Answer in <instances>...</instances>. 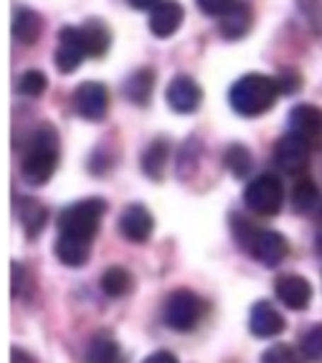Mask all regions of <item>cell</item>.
<instances>
[{
  "instance_id": "6da1fadb",
  "label": "cell",
  "mask_w": 322,
  "mask_h": 363,
  "mask_svg": "<svg viewBox=\"0 0 322 363\" xmlns=\"http://www.w3.org/2000/svg\"><path fill=\"white\" fill-rule=\"evenodd\" d=\"M231 231L238 247L243 252H249L251 259L269 267V269L280 267L287 259V255H289V242H287L280 231L256 229L249 218H243L241 213H234L231 216Z\"/></svg>"
},
{
  "instance_id": "7a4b0ae2",
  "label": "cell",
  "mask_w": 322,
  "mask_h": 363,
  "mask_svg": "<svg viewBox=\"0 0 322 363\" xmlns=\"http://www.w3.org/2000/svg\"><path fill=\"white\" fill-rule=\"evenodd\" d=\"M59 163V138L51 125H41L30 138V145L21 160V176L28 186H46Z\"/></svg>"
},
{
  "instance_id": "3957f363",
  "label": "cell",
  "mask_w": 322,
  "mask_h": 363,
  "mask_svg": "<svg viewBox=\"0 0 322 363\" xmlns=\"http://www.w3.org/2000/svg\"><path fill=\"white\" fill-rule=\"evenodd\" d=\"M280 82L267 74H246L231 86L229 102L241 117H259L274 107L280 94Z\"/></svg>"
},
{
  "instance_id": "277c9868",
  "label": "cell",
  "mask_w": 322,
  "mask_h": 363,
  "mask_svg": "<svg viewBox=\"0 0 322 363\" xmlns=\"http://www.w3.org/2000/svg\"><path fill=\"white\" fill-rule=\"evenodd\" d=\"M104 213H107V201L104 199H81L56 216V229L64 236H74V239L91 244Z\"/></svg>"
},
{
  "instance_id": "5b68a950",
  "label": "cell",
  "mask_w": 322,
  "mask_h": 363,
  "mask_svg": "<svg viewBox=\"0 0 322 363\" xmlns=\"http://www.w3.org/2000/svg\"><path fill=\"white\" fill-rule=\"evenodd\" d=\"M206 315V303L193 290H173L163 305V323L176 333H193Z\"/></svg>"
},
{
  "instance_id": "8992f818",
  "label": "cell",
  "mask_w": 322,
  "mask_h": 363,
  "mask_svg": "<svg viewBox=\"0 0 322 363\" xmlns=\"http://www.w3.org/2000/svg\"><path fill=\"white\" fill-rule=\"evenodd\" d=\"M243 203L251 213L256 216H274L280 213L282 203H284V188L282 181L274 173H262L246 186L243 191Z\"/></svg>"
},
{
  "instance_id": "52a82bcc",
  "label": "cell",
  "mask_w": 322,
  "mask_h": 363,
  "mask_svg": "<svg viewBox=\"0 0 322 363\" xmlns=\"http://www.w3.org/2000/svg\"><path fill=\"white\" fill-rule=\"evenodd\" d=\"M74 109L86 122H102L110 112V91L102 82H84L74 91Z\"/></svg>"
},
{
  "instance_id": "ba28073f",
  "label": "cell",
  "mask_w": 322,
  "mask_h": 363,
  "mask_svg": "<svg viewBox=\"0 0 322 363\" xmlns=\"http://www.w3.org/2000/svg\"><path fill=\"white\" fill-rule=\"evenodd\" d=\"M310 152H312V145H307L302 138H297L294 133H289V135H284L277 145H274L272 160L282 173L297 176V173H302V170L310 165Z\"/></svg>"
},
{
  "instance_id": "9c48e42d",
  "label": "cell",
  "mask_w": 322,
  "mask_h": 363,
  "mask_svg": "<svg viewBox=\"0 0 322 363\" xmlns=\"http://www.w3.org/2000/svg\"><path fill=\"white\" fill-rule=\"evenodd\" d=\"M274 295H277V300H280L287 310L302 313V310H307L312 303V285H310V279H304L302 274L287 272L274 279Z\"/></svg>"
},
{
  "instance_id": "30bf717a",
  "label": "cell",
  "mask_w": 322,
  "mask_h": 363,
  "mask_svg": "<svg viewBox=\"0 0 322 363\" xmlns=\"http://www.w3.org/2000/svg\"><path fill=\"white\" fill-rule=\"evenodd\" d=\"M117 229H120L122 239H127L130 244H145L155 229V218L142 203H130L122 208Z\"/></svg>"
},
{
  "instance_id": "8fae6325",
  "label": "cell",
  "mask_w": 322,
  "mask_h": 363,
  "mask_svg": "<svg viewBox=\"0 0 322 363\" xmlns=\"http://www.w3.org/2000/svg\"><path fill=\"white\" fill-rule=\"evenodd\" d=\"M86 46L81 41V30L79 26L74 28V26H64L59 33V49H56V69L61 74H71L74 69L81 67V61L86 59Z\"/></svg>"
},
{
  "instance_id": "7c38bea8",
  "label": "cell",
  "mask_w": 322,
  "mask_h": 363,
  "mask_svg": "<svg viewBox=\"0 0 322 363\" xmlns=\"http://www.w3.org/2000/svg\"><path fill=\"white\" fill-rule=\"evenodd\" d=\"M289 133L302 138L312 150L322 147V109L315 104H297L289 112Z\"/></svg>"
},
{
  "instance_id": "4fadbf2b",
  "label": "cell",
  "mask_w": 322,
  "mask_h": 363,
  "mask_svg": "<svg viewBox=\"0 0 322 363\" xmlns=\"http://www.w3.org/2000/svg\"><path fill=\"white\" fill-rule=\"evenodd\" d=\"M165 99H168L171 109H176L178 115H190V112H195L198 104H201L203 91L188 74H178V77L171 79L168 91H165Z\"/></svg>"
},
{
  "instance_id": "5bb4252c",
  "label": "cell",
  "mask_w": 322,
  "mask_h": 363,
  "mask_svg": "<svg viewBox=\"0 0 322 363\" xmlns=\"http://www.w3.org/2000/svg\"><path fill=\"white\" fill-rule=\"evenodd\" d=\"M287 320L280 310L274 308L269 300H259L251 305L249 313V333L254 338H274V335L284 333Z\"/></svg>"
},
{
  "instance_id": "9a60e30c",
  "label": "cell",
  "mask_w": 322,
  "mask_h": 363,
  "mask_svg": "<svg viewBox=\"0 0 322 363\" xmlns=\"http://www.w3.org/2000/svg\"><path fill=\"white\" fill-rule=\"evenodd\" d=\"M251 21H254V13H251V3L249 0H234V6L221 16V36L226 41H238L249 33Z\"/></svg>"
},
{
  "instance_id": "2e32d148",
  "label": "cell",
  "mask_w": 322,
  "mask_h": 363,
  "mask_svg": "<svg viewBox=\"0 0 322 363\" xmlns=\"http://www.w3.org/2000/svg\"><path fill=\"white\" fill-rule=\"evenodd\" d=\"M185 11L178 0H163L158 8H152L150 13V30L155 38H171L178 28H180Z\"/></svg>"
},
{
  "instance_id": "e0dca14e",
  "label": "cell",
  "mask_w": 322,
  "mask_h": 363,
  "mask_svg": "<svg viewBox=\"0 0 322 363\" xmlns=\"http://www.w3.org/2000/svg\"><path fill=\"white\" fill-rule=\"evenodd\" d=\"M16 213L28 239H36L43 226L49 224V208L36 199H16Z\"/></svg>"
},
{
  "instance_id": "ac0fdd59",
  "label": "cell",
  "mask_w": 322,
  "mask_h": 363,
  "mask_svg": "<svg viewBox=\"0 0 322 363\" xmlns=\"http://www.w3.org/2000/svg\"><path fill=\"white\" fill-rule=\"evenodd\" d=\"M79 30H81V41H84L89 59H102V56L110 51L112 33H110V26L104 23L102 18L84 21V23L79 26Z\"/></svg>"
},
{
  "instance_id": "d6986e66",
  "label": "cell",
  "mask_w": 322,
  "mask_h": 363,
  "mask_svg": "<svg viewBox=\"0 0 322 363\" xmlns=\"http://www.w3.org/2000/svg\"><path fill=\"white\" fill-rule=\"evenodd\" d=\"M168 160H171V143L165 138H155L150 145L142 152V173H145L150 181H163L165 168H168Z\"/></svg>"
},
{
  "instance_id": "ffe728a7",
  "label": "cell",
  "mask_w": 322,
  "mask_h": 363,
  "mask_svg": "<svg viewBox=\"0 0 322 363\" xmlns=\"http://www.w3.org/2000/svg\"><path fill=\"white\" fill-rule=\"evenodd\" d=\"M54 252H56V259L64 267L79 269V267H84L86 262H89L91 244L81 242V239H74V236L59 234V239H56V244H54Z\"/></svg>"
},
{
  "instance_id": "44dd1931",
  "label": "cell",
  "mask_w": 322,
  "mask_h": 363,
  "mask_svg": "<svg viewBox=\"0 0 322 363\" xmlns=\"http://www.w3.org/2000/svg\"><path fill=\"white\" fill-rule=\"evenodd\" d=\"M84 363H127V358L110 333H97L89 340Z\"/></svg>"
},
{
  "instance_id": "7402d4cb",
  "label": "cell",
  "mask_w": 322,
  "mask_h": 363,
  "mask_svg": "<svg viewBox=\"0 0 322 363\" xmlns=\"http://www.w3.org/2000/svg\"><path fill=\"white\" fill-rule=\"evenodd\" d=\"M155 91V72L152 69H137L134 74H130L125 82V97L137 107H147Z\"/></svg>"
},
{
  "instance_id": "603a6c76",
  "label": "cell",
  "mask_w": 322,
  "mask_h": 363,
  "mask_svg": "<svg viewBox=\"0 0 322 363\" xmlns=\"http://www.w3.org/2000/svg\"><path fill=\"white\" fill-rule=\"evenodd\" d=\"M41 30H43V21L36 11H30V8H18L16 11V18H13V38L23 46H30V43H36L41 38Z\"/></svg>"
},
{
  "instance_id": "cb8c5ba5",
  "label": "cell",
  "mask_w": 322,
  "mask_h": 363,
  "mask_svg": "<svg viewBox=\"0 0 322 363\" xmlns=\"http://www.w3.org/2000/svg\"><path fill=\"white\" fill-rule=\"evenodd\" d=\"M320 206V188L312 178H299L292 188V208L299 216H310Z\"/></svg>"
},
{
  "instance_id": "d4e9b609",
  "label": "cell",
  "mask_w": 322,
  "mask_h": 363,
  "mask_svg": "<svg viewBox=\"0 0 322 363\" xmlns=\"http://www.w3.org/2000/svg\"><path fill=\"white\" fill-rule=\"evenodd\" d=\"M99 287H102V292L107 297H125L134 287V279L130 274V269H125V267H110V269H104Z\"/></svg>"
},
{
  "instance_id": "484cf974",
  "label": "cell",
  "mask_w": 322,
  "mask_h": 363,
  "mask_svg": "<svg viewBox=\"0 0 322 363\" xmlns=\"http://www.w3.org/2000/svg\"><path fill=\"white\" fill-rule=\"evenodd\" d=\"M224 163L234 178H246L254 170V157H251L249 147L241 145V143H234V145L226 147Z\"/></svg>"
},
{
  "instance_id": "4316f807",
  "label": "cell",
  "mask_w": 322,
  "mask_h": 363,
  "mask_svg": "<svg viewBox=\"0 0 322 363\" xmlns=\"http://www.w3.org/2000/svg\"><path fill=\"white\" fill-rule=\"evenodd\" d=\"M299 351L307 363H322V323H315L299 335Z\"/></svg>"
},
{
  "instance_id": "83f0119b",
  "label": "cell",
  "mask_w": 322,
  "mask_h": 363,
  "mask_svg": "<svg viewBox=\"0 0 322 363\" xmlns=\"http://www.w3.org/2000/svg\"><path fill=\"white\" fill-rule=\"evenodd\" d=\"M259 363H307V358L289 343H277L269 345L267 351L259 356Z\"/></svg>"
},
{
  "instance_id": "f1b7e54d",
  "label": "cell",
  "mask_w": 322,
  "mask_h": 363,
  "mask_svg": "<svg viewBox=\"0 0 322 363\" xmlns=\"http://www.w3.org/2000/svg\"><path fill=\"white\" fill-rule=\"evenodd\" d=\"M46 86H49V79H46L43 72H38V69H30V72H25L18 79V91L23 97H33V99L41 97L43 91H46Z\"/></svg>"
},
{
  "instance_id": "f546056e",
  "label": "cell",
  "mask_w": 322,
  "mask_h": 363,
  "mask_svg": "<svg viewBox=\"0 0 322 363\" xmlns=\"http://www.w3.org/2000/svg\"><path fill=\"white\" fill-rule=\"evenodd\" d=\"M297 8L304 21L310 23V28L317 36H322V0H297Z\"/></svg>"
},
{
  "instance_id": "4dcf8cb0",
  "label": "cell",
  "mask_w": 322,
  "mask_h": 363,
  "mask_svg": "<svg viewBox=\"0 0 322 363\" xmlns=\"http://www.w3.org/2000/svg\"><path fill=\"white\" fill-rule=\"evenodd\" d=\"M195 3L203 11V16H211V18H221L234 6V0H195Z\"/></svg>"
},
{
  "instance_id": "1f68e13d",
  "label": "cell",
  "mask_w": 322,
  "mask_h": 363,
  "mask_svg": "<svg viewBox=\"0 0 322 363\" xmlns=\"http://www.w3.org/2000/svg\"><path fill=\"white\" fill-rule=\"evenodd\" d=\"M142 363H178V358H176V353H171V351H155Z\"/></svg>"
},
{
  "instance_id": "d6a6232c",
  "label": "cell",
  "mask_w": 322,
  "mask_h": 363,
  "mask_svg": "<svg viewBox=\"0 0 322 363\" xmlns=\"http://www.w3.org/2000/svg\"><path fill=\"white\" fill-rule=\"evenodd\" d=\"M127 3L134 11H152V8H158L163 0H127Z\"/></svg>"
},
{
  "instance_id": "836d02e7",
  "label": "cell",
  "mask_w": 322,
  "mask_h": 363,
  "mask_svg": "<svg viewBox=\"0 0 322 363\" xmlns=\"http://www.w3.org/2000/svg\"><path fill=\"white\" fill-rule=\"evenodd\" d=\"M11 363H36V358L28 356V353H25L23 348H13V353H11Z\"/></svg>"
},
{
  "instance_id": "e575fe53",
  "label": "cell",
  "mask_w": 322,
  "mask_h": 363,
  "mask_svg": "<svg viewBox=\"0 0 322 363\" xmlns=\"http://www.w3.org/2000/svg\"><path fill=\"white\" fill-rule=\"evenodd\" d=\"M315 255L322 257V206H320V216H317V229H315Z\"/></svg>"
}]
</instances>
